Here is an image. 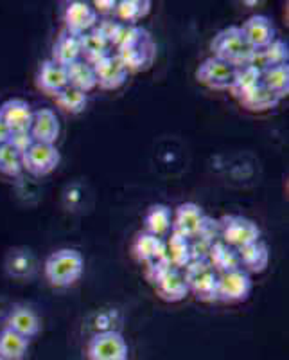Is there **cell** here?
Instances as JSON below:
<instances>
[{
	"label": "cell",
	"instance_id": "16",
	"mask_svg": "<svg viewBox=\"0 0 289 360\" xmlns=\"http://www.w3.org/2000/svg\"><path fill=\"white\" fill-rule=\"evenodd\" d=\"M36 86L47 96L60 94L67 85V69L53 60H43L36 74Z\"/></svg>",
	"mask_w": 289,
	"mask_h": 360
},
{
	"label": "cell",
	"instance_id": "9",
	"mask_svg": "<svg viewBox=\"0 0 289 360\" xmlns=\"http://www.w3.org/2000/svg\"><path fill=\"white\" fill-rule=\"evenodd\" d=\"M63 22H65V31H69L74 37H81L98 25L99 17L90 2L72 0L67 4L65 13H63Z\"/></svg>",
	"mask_w": 289,
	"mask_h": 360
},
{
	"label": "cell",
	"instance_id": "38",
	"mask_svg": "<svg viewBox=\"0 0 289 360\" xmlns=\"http://www.w3.org/2000/svg\"><path fill=\"white\" fill-rule=\"evenodd\" d=\"M9 137H11V131H9V128L6 127L4 121L0 119V144H6V143H8Z\"/></svg>",
	"mask_w": 289,
	"mask_h": 360
},
{
	"label": "cell",
	"instance_id": "27",
	"mask_svg": "<svg viewBox=\"0 0 289 360\" xmlns=\"http://www.w3.org/2000/svg\"><path fill=\"white\" fill-rule=\"evenodd\" d=\"M239 103L243 105V108H246V110L261 114V112H268L273 110V108H277L278 105H281V99L273 94L271 90L266 89L262 83H259L255 89L246 92L245 96H241Z\"/></svg>",
	"mask_w": 289,
	"mask_h": 360
},
{
	"label": "cell",
	"instance_id": "34",
	"mask_svg": "<svg viewBox=\"0 0 289 360\" xmlns=\"http://www.w3.org/2000/svg\"><path fill=\"white\" fill-rule=\"evenodd\" d=\"M22 155L9 143L0 144V175L17 179L22 175Z\"/></svg>",
	"mask_w": 289,
	"mask_h": 360
},
{
	"label": "cell",
	"instance_id": "21",
	"mask_svg": "<svg viewBox=\"0 0 289 360\" xmlns=\"http://www.w3.org/2000/svg\"><path fill=\"white\" fill-rule=\"evenodd\" d=\"M144 231L166 238L173 231V209L166 204H153L144 217Z\"/></svg>",
	"mask_w": 289,
	"mask_h": 360
},
{
	"label": "cell",
	"instance_id": "5",
	"mask_svg": "<svg viewBox=\"0 0 289 360\" xmlns=\"http://www.w3.org/2000/svg\"><path fill=\"white\" fill-rule=\"evenodd\" d=\"M253 290L252 276L243 269L217 274V301L224 304H239L248 301Z\"/></svg>",
	"mask_w": 289,
	"mask_h": 360
},
{
	"label": "cell",
	"instance_id": "36",
	"mask_svg": "<svg viewBox=\"0 0 289 360\" xmlns=\"http://www.w3.org/2000/svg\"><path fill=\"white\" fill-rule=\"evenodd\" d=\"M8 143L22 155V153L33 144V139H31V134H29V131H17V134H11Z\"/></svg>",
	"mask_w": 289,
	"mask_h": 360
},
{
	"label": "cell",
	"instance_id": "2",
	"mask_svg": "<svg viewBox=\"0 0 289 360\" xmlns=\"http://www.w3.org/2000/svg\"><path fill=\"white\" fill-rule=\"evenodd\" d=\"M43 272L51 287L69 288L81 279L85 272V258L78 249H58L45 259Z\"/></svg>",
	"mask_w": 289,
	"mask_h": 360
},
{
	"label": "cell",
	"instance_id": "7",
	"mask_svg": "<svg viewBox=\"0 0 289 360\" xmlns=\"http://www.w3.org/2000/svg\"><path fill=\"white\" fill-rule=\"evenodd\" d=\"M128 353H130V348H128L126 339L123 333L115 330L95 333L86 348L88 360H128Z\"/></svg>",
	"mask_w": 289,
	"mask_h": 360
},
{
	"label": "cell",
	"instance_id": "23",
	"mask_svg": "<svg viewBox=\"0 0 289 360\" xmlns=\"http://www.w3.org/2000/svg\"><path fill=\"white\" fill-rule=\"evenodd\" d=\"M53 62H56L58 65L69 67L70 63L81 60V49H79V37H74L69 31L63 29L60 37L56 38L53 45V56H51Z\"/></svg>",
	"mask_w": 289,
	"mask_h": 360
},
{
	"label": "cell",
	"instance_id": "18",
	"mask_svg": "<svg viewBox=\"0 0 289 360\" xmlns=\"http://www.w3.org/2000/svg\"><path fill=\"white\" fill-rule=\"evenodd\" d=\"M289 62V45L282 38H275L268 47L261 51H253V56L248 65L255 67L261 72L275 65H284Z\"/></svg>",
	"mask_w": 289,
	"mask_h": 360
},
{
	"label": "cell",
	"instance_id": "28",
	"mask_svg": "<svg viewBox=\"0 0 289 360\" xmlns=\"http://www.w3.org/2000/svg\"><path fill=\"white\" fill-rule=\"evenodd\" d=\"M166 256L175 269L182 270L192 259L191 240L171 231L166 240Z\"/></svg>",
	"mask_w": 289,
	"mask_h": 360
},
{
	"label": "cell",
	"instance_id": "22",
	"mask_svg": "<svg viewBox=\"0 0 289 360\" xmlns=\"http://www.w3.org/2000/svg\"><path fill=\"white\" fill-rule=\"evenodd\" d=\"M207 262L216 274H224V272H230V270L241 269L237 250L227 245V243H223L221 240H217V242H214L210 245Z\"/></svg>",
	"mask_w": 289,
	"mask_h": 360
},
{
	"label": "cell",
	"instance_id": "31",
	"mask_svg": "<svg viewBox=\"0 0 289 360\" xmlns=\"http://www.w3.org/2000/svg\"><path fill=\"white\" fill-rule=\"evenodd\" d=\"M261 83L268 90H271L273 94L277 96L278 99L288 98L289 94V63L284 65H275L269 67L262 72Z\"/></svg>",
	"mask_w": 289,
	"mask_h": 360
},
{
	"label": "cell",
	"instance_id": "14",
	"mask_svg": "<svg viewBox=\"0 0 289 360\" xmlns=\"http://www.w3.org/2000/svg\"><path fill=\"white\" fill-rule=\"evenodd\" d=\"M33 108L25 99L11 98L0 105V119L11 134L17 131H29L31 121H33Z\"/></svg>",
	"mask_w": 289,
	"mask_h": 360
},
{
	"label": "cell",
	"instance_id": "26",
	"mask_svg": "<svg viewBox=\"0 0 289 360\" xmlns=\"http://www.w3.org/2000/svg\"><path fill=\"white\" fill-rule=\"evenodd\" d=\"M67 69V85L72 89L79 90V92H92L98 89V78H95L94 67L86 63L85 60H78V62L70 63Z\"/></svg>",
	"mask_w": 289,
	"mask_h": 360
},
{
	"label": "cell",
	"instance_id": "12",
	"mask_svg": "<svg viewBox=\"0 0 289 360\" xmlns=\"http://www.w3.org/2000/svg\"><path fill=\"white\" fill-rule=\"evenodd\" d=\"M29 134L33 143L56 144L58 137L62 134V124L56 112L51 108H40L33 112V121L29 127Z\"/></svg>",
	"mask_w": 289,
	"mask_h": 360
},
{
	"label": "cell",
	"instance_id": "30",
	"mask_svg": "<svg viewBox=\"0 0 289 360\" xmlns=\"http://www.w3.org/2000/svg\"><path fill=\"white\" fill-rule=\"evenodd\" d=\"M189 292L201 303H217V274L214 270H207L201 276L187 283Z\"/></svg>",
	"mask_w": 289,
	"mask_h": 360
},
{
	"label": "cell",
	"instance_id": "37",
	"mask_svg": "<svg viewBox=\"0 0 289 360\" xmlns=\"http://www.w3.org/2000/svg\"><path fill=\"white\" fill-rule=\"evenodd\" d=\"M90 4L95 9L98 17L99 15H114L117 0H94V2H90Z\"/></svg>",
	"mask_w": 289,
	"mask_h": 360
},
{
	"label": "cell",
	"instance_id": "6",
	"mask_svg": "<svg viewBox=\"0 0 289 360\" xmlns=\"http://www.w3.org/2000/svg\"><path fill=\"white\" fill-rule=\"evenodd\" d=\"M62 162V153L56 144L33 143L22 153V168L33 176H47Z\"/></svg>",
	"mask_w": 289,
	"mask_h": 360
},
{
	"label": "cell",
	"instance_id": "4",
	"mask_svg": "<svg viewBox=\"0 0 289 360\" xmlns=\"http://www.w3.org/2000/svg\"><path fill=\"white\" fill-rule=\"evenodd\" d=\"M220 240L237 250L261 240V229L255 221L243 214H227L220 220Z\"/></svg>",
	"mask_w": 289,
	"mask_h": 360
},
{
	"label": "cell",
	"instance_id": "8",
	"mask_svg": "<svg viewBox=\"0 0 289 360\" xmlns=\"http://www.w3.org/2000/svg\"><path fill=\"white\" fill-rule=\"evenodd\" d=\"M234 76H236V67L212 56L203 60L196 70V79L212 90H230Z\"/></svg>",
	"mask_w": 289,
	"mask_h": 360
},
{
	"label": "cell",
	"instance_id": "3",
	"mask_svg": "<svg viewBox=\"0 0 289 360\" xmlns=\"http://www.w3.org/2000/svg\"><path fill=\"white\" fill-rule=\"evenodd\" d=\"M212 58H217L221 62L230 63L232 67L248 65L253 56V49L246 41L245 34L239 25H228L221 29L210 44Z\"/></svg>",
	"mask_w": 289,
	"mask_h": 360
},
{
	"label": "cell",
	"instance_id": "32",
	"mask_svg": "<svg viewBox=\"0 0 289 360\" xmlns=\"http://www.w3.org/2000/svg\"><path fill=\"white\" fill-rule=\"evenodd\" d=\"M54 101H56V107L65 114L78 115L85 112L86 105H88V94L79 92L72 86H65L60 94L54 96Z\"/></svg>",
	"mask_w": 289,
	"mask_h": 360
},
{
	"label": "cell",
	"instance_id": "25",
	"mask_svg": "<svg viewBox=\"0 0 289 360\" xmlns=\"http://www.w3.org/2000/svg\"><path fill=\"white\" fill-rule=\"evenodd\" d=\"M151 0H117L114 17L126 25H139L151 13Z\"/></svg>",
	"mask_w": 289,
	"mask_h": 360
},
{
	"label": "cell",
	"instance_id": "10",
	"mask_svg": "<svg viewBox=\"0 0 289 360\" xmlns=\"http://www.w3.org/2000/svg\"><path fill=\"white\" fill-rule=\"evenodd\" d=\"M94 72L98 78V86L102 90H117L128 82L130 72L115 53L108 54L106 58L94 63Z\"/></svg>",
	"mask_w": 289,
	"mask_h": 360
},
{
	"label": "cell",
	"instance_id": "19",
	"mask_svg": "<svg viewBox=\"0 0 289 360\" xmlns=\"http://www.w3.org/2000/svg\"><path fill=\"white\" fill-rule=\"evenodd\" d=\"M131 252H133V258L137 262L142 263V265H147V263L156 262V259L166 256V240L142 231V233H139L137 238H135Z\"/></svg>",
	"mask_w": 289,
	"mask_h": 360
},
{
	"label": "cell",
	"instance_id": "11",
	"mask_svg": "<svg viewBox=\"0 0 289 360\" xmlns=\"http://www.w3.org/2000/svg\"><path fill=\"white\" fill-rule=\"evenodd\" d=\"M205 218H207V214H205L201 205L194 204V202L180 204L173 211V233H178L192 240L200 233Z\"/></svg>",
	"mask_w": 289,
	"mask_h": 360
},
{
	"label": "cell",
	"instance_id": "24",
	"mask_svg": "<svg viewBox=\"0 0 289 360\" xmlns=\"http://www.w3.org/2000/svg\"><path fill=\"white\" fill-rule=\"evenodd\" d=\"M79 49H81V60H85L90 65H94L99 60H102V58L114 53L112 45L95 29H92V31L79 37Z\"/></svg>",
	"mask_w": 289,
	"mask_h": 360
},
{
	"label": "cell",
	"instance_id": "35",
	"mask_svg": "<svg viewBox=\"0 0 289 360\" xmlns=\"http://www.w3.org/2000/svg\"><path fill=\"white\" fill-rule=\"evenodd\" d=\"M144 266H146V270H144V276H146V279L151 283V285H153V287H155V285H159V283L162 281V279L166 278V276L169 274L173 269H175V266L171 265V262L167 259V256L156 259V262L147 263V265H144Z\"/></svg>",
	"mask_w": 289,
	"mask_h": 360
},
{
	"label": "cell",
	"instance_id": "29",
	"mask_svg": "<svg viewBox=\"0 0 289 360\" xmlns=\"http://www.w3.org/2000/svg\"><path fill=\"white\" fill-rule=\"evenodd\" d=\"M29 349V339L4 328L0 332V359L24 360Z\"/></svg>",
	"mask_w": 289,
	"mask_h": 360
},
{
	"label": "cell",
	"instance_id": "1",
	"mask_svg": "<svg viewBox=\"0 0 289 360\" xmlns=\"http://www.w3.org/2000/svg\"><path fill=\"white\" fill-rule=\"evenodd\" d=\"M119 60L126 65L128 72H144L155 63L156 44L140 25H131L126 40L115 49Z\"/></svg>",
	"mask_w": 289,
	"mask_h": 360
},
{
	"label": "cell",
	"instance_id": "20",
	"mask_svg": "<svg viewBox=\"0 0 289 360\" xmlns=\"http://www.w3.org/2000/svg\"><path fill=\"white\" fill-rule=\"evenodd\" d=\"M155 290L156 295L166 303H180L191 294L187 281H185L182 270L178 269H173L159 285H155Z\"/></svg>",
	"mask_w": 289,
	"mask_h": 360
},
{
	"label": "cell",
	"instance_id": "15",
	"mask_svg": "<svg viewBox=\"0 0 289 360\" xmlns=\"http://www.w3.org/2000/svg\"><path fill=\"white\" fill-rule=\"evenodd\" d=\"M4 328L25 337V339H33L40 333L41 323L33 308L25 307V304H17L9 310Z\"/></svg>",
	"mask_w": 289,
	"mask_h": 360
},
{
	"label": "cell",
	"instance_id": "33",
	"mask_svg": "<svg viewBox=\"0 0 289 360\" xmlns=\"http://www.w3.org/2000/svg\"><path fill=\"white\" fill-rule=\"evenodd\" d=\"M262 72L259 69L252 65H243L236 69V76H234L232 89L228 92H232L234 98L239 99L241 96H245L246 92H250L252 89H255L259 83H261Z\"/></svg>",
	"mask_w": 289,
	"mask_h": 360
},
{
	"label": "cell",
	"instance_id": "17",
	"mask_svg": "<svg viewBox=\"0 0 289 360\" xmlns=\"http://www.w3.org/2000/svg\"><path fill=\"white\" fill-rule=\"evenodd\" d=\"M237 256H239V266L250 276L262 274L269 265V249L262 240L237 249Z\"/></svg>",
	"mask_w": 289,
	"mask_h": 360
},
{
	"label": "cell",
	"instance_id": "13",
	"mask_svg": "<svg viewBox=\"0 0 289 360\" xmlns=\"http://www.w3.org/2000/svg\"><path fill=\"white\" fill-rule=\"evenodd\" d=\"M239 27L253 51L264 49L277 38L275 24L266 15H253L248 20L243 22V25H239Z\"/></svg>",
	"mask_w": 289,
	"mask_h": 360
},
{
	"label": "cell",
	"instance_id": "39",
	"mask_svg": "<svg viewBox=\"0 0 289 360\" xmlns=\"http://www.w3.org/2000/svg\"><path fill=\"white\" fill-rule=\"evenodd\" d=\"M0 360H2V359H0Z\"/></svg>",
	"mask_w": 289,
	"mask_h": 360
}]
</instances>
